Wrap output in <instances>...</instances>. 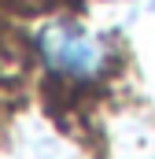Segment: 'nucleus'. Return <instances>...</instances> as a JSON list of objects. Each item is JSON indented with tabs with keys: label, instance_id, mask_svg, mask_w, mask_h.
I'll return each instance as SVG.
<instances>
[{
	"label": "nucleus",
	"instance_id": "nucleus-1",
	"mask_svg": "<svg viewBox=\"0 0 155 159\" xmlns=\"http://www.w3.org/2000/svg\"><path fill=\"white\" fill-rule=\"evenodd\" d=\"M37 52L55 74H67V78H92L107 63L104 41L92 37L81 26H74V22H48V26H41L37 30Z\"/></svg>",
	"mask_w": 155,
	"mask_h": 159
}]
</instances>
